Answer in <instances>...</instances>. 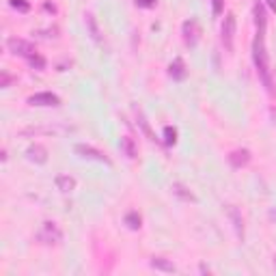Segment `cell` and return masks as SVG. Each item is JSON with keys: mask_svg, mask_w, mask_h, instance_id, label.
I'll return each mask as SVG.
<instances>
[{"mask_svg": "<svg viewBox=\"0 0 276 276\" xmlns=\"http://www.w3.org/2000/svg\"><path fill=\"white\" fill-rule=\"evenodd\" d=\"M252 60H254V67H257V74H259L261 82H264L266 91L274 93V82H272V74H270V63H268L264 34H257L254 41H252Z\"/></svg>", "mask_w": 276, "mask_h": 276, "instance_id": "obj_1", "label": "cell"}, {"mask_svg": "<svg viewBox=\"0 0 276 276\" xmlns=\"http://www.w3.org/2000/svg\"><path fill=\"white\" fill-rule=\"evenodd\" d=\"M236 28H238V20L236 13H226L222 28H220V39H222V46L226 52H233V44H236Z\"/></svg>", "mask_w": 276, "mask_h": 276, "instance_id": "obj_2", "label": "cell"}, {"mask_svg": "<svg viewBox=\"0 0 276 276\" xmlns=\"http://www.w3.org/2000/svg\"><path fill=\"white\" fill-rule=\"evenodd\" d=\"M37 240L41 242V244H48V246L60 244V242H63V231L58 229L56 222H50V220H46V222L41 224L39 233H37Z\"/></svg>", "mask_w": 276, "mask_h": 276, "instance_id": "obj_3", "label": "cell"}, {"mask_svg": "<svg viewBox=\"0 0 276 276\" xmlns=\"http://www.w3.org/2000/svg\"><path fill=\"white\" fill-rule=\"evenodd\" d=\"M72 130H74V128H69V126H34V128H24V130H20V136H41V134L58 136V134L72 132Z\"/></svg>", "mask_w": 276, "mask_h": 276, "instance_id": "obj_4", "label": "cell"}, {"mask_svg": "<svg viewBox=\"0 0 276 276\" xmlns=\"http://www.w3.org/2000/svg\"><path fill=\"white\" fill-rule=\"evenodd\" d=\"M74 151L78 154L80 158H86V160H95V162H102V164H112V160L104 154V151H100V149H95L93 144H84V142H78L74 147Z\"/></svg>", "mask_w": 276, "mask_h": 276, "instance_id": "obj_5", "label": "cell"}, {"mask_svg": "<svg viewBox=\"0 0 276 276\" xmlns=\"http://www.w3.org/2000/svg\"><path fill=\"white\" fill-rule=\"evenodd\" d=\"M6 48H9L11 54H18V56H24V58H30L32 54H37V50H34V46L30 44V41L18 39V37L6 39Z\"/></svg>", "mask_w": 276, "mask_h": 276, "instance_id": "obj_6", "label": "cell"}, {"mask_svg": "<svg viewBox=\"0 0 276 276\" xmlns=\"http://www.w3.org/2000/svg\"><path fill=\"white\" fill-rule=\"evenodd\" d=\"M30 106H60V98L54 95L50 91H44V93H34L28 98Z\"/></svg>", "mask_w": 276, "mask_h": 276, "instance_id": "obj_7", "label": "cell"}, {"mask_svg": "<svg viewBox=\"0 0 276 276\" xmlns=\"http://www.w3.org/2000/svg\"><path fill=\"white\" fill-rule=\"evenodd\" d=\"M182 30H184V41H186V46L194 48L196 41H198V24H196V20H188V22H184Z\"/></svg>", "mask_w": 276, "mask_h": 276, "instance_id": "obj_8", "label": "cell"}, {"mask_svg": "<svg viewBox=\"0 0 276 276\" xmlns=\"http://www.w3.org/2000/svg\"><path fill=\"white\" fill-rule=\"evenodd\" d=\"M252 16H254V24H257V34H266V26H268V18H266V6L264 2H254L252 6Z\"/></svg>", "mask_w": 276, "mask_h": 276, "instance_id": "obj_9", "label": "cell"}, {"mask_svg": "<svg viewBox=\"0 0 276 276\" xmlns=\"http://www.w3.org/2000/svg\"><path fill=\"white\" fill-rule=\"evenodd\" d=\"M26 158L34 164H46L48 162V149L44 144H30V147L26 149Z\"/></svg>", "mask_w": 276, "mask_h": 276, "instance_id": "obj_10", "label": "cell"}, {"mask_svg": "<svg viewBox=\"0 0 276 276\" xmlns=\"http://www.w3.org/2000/svg\"><path fill=\"white\" fill-rule=\"evenodd\" d=\"M84 24H86V30H88V34H91V39H93V41H98V44H102L104 37H102L100 24H98V20H95V16H93L91 11L84 13Z\"/></svg>", "mask_w": 276, "mask_h": 276, "instance_id": "obj_11", "label": "cell"}, {"mask_svg": "<svg viewBox=\"0 0 276 276\" xmlns=\"http://www.w3.org/2000/svg\"><path fill=\"white\" fill-rule=\"evenodd\" d=\"M229 162H231L233 168L246 166V164L250 162V151H248V149H236V151H231V154H229Z\"/></svg>", "mask_w": 276, "mask_h": 276, "instance_id": "obj_12", "label": "cell"}, {"mask_svg": "<svg viewBox=\"0 0 276 276\" xmlns=\"http://www.w3.org/2000/svg\"><path fill=\"white\" fill-rule=\"evenodd\" d=\"M226 212H229V218H231V222L233 226H236V233H238V238L240 240H244V220H242V214L236 205H229L226 207Z\"/></svg>", "mask_w": 276, "mask_h": 276, "instance_id": "obj_13", "label": "cell"}, {"mask_svg": "<svg viewBox=\"0 0 276 276\" xmlns=\"http://www.w3.org/2000/svg\"><path fill=\"white\" fill-rule=\"evenodd\" d=\"M134 112H136V121H138V128L142 130V134L149 138L151 142H156L158 138H156V134H154V130H151V126H149V121H147V116L142 114V110L140 108H134Z\"/></svg>", "mask_w": 276, "mask_h": 276, "instance_id": "obj_14", "label": "cell"}, {"mask_svg": "<svg viewBox=\"0 0 276 276\" xmlns=\"http://www.w3.org/2000/svg\"><path fill=\"white\" fill-rule=\"evenodd\" d=\"M168 76L172 80H184L188 76V69H186V63L184 58H175L172 63L168 65Z\"/></svg>", "mask_w": 276, "mask_h": 276, "instance_id": "obj_15", "label": "cell"}, {"mask_svg": "<svg viewBox=\"0 0 276 276\" xmlns=\"http://www.w3.org/2000/svg\"><path fill=\"white\" fill-rule=\"evenodd\" d=\"M149 266L154 268V270H160V272H166V274H172V272H177V266L172 264V261L164 259V257H154V259L149 261Z\"/></svg>", "mask_w": 276, "mask_h": 276, "instance_id": "obj_16", "label": "cell"}, {"mask_svg": "<svg viewBox=\"0 0 276 276\" xmlns=\"http://www.w3.org/2000/svg\"><path fill=\"white\" fill-rule=\"evenodd\" d=\"M119 149L126 154V158H130V160H134V158L138 156V147H136V142H134L132 136H123L121 142H119Z\"/></svg>", "mask_w": 276, "mask_h": 276, "instance_id": "obj_17", "label": "cell"}, {"mask_svg": "<svg viewBox=\"0 0 276 276\" xmlns=\"http://www.w3.org/2000/svg\"><path fill=\"white\" fill-rule=\"evenodd\" d=\"M170 190H172V194L179 196L182 201H190V203H194V201H196V196L192 194V190L188 188V186H184V184H172V186H170Z\"/></svg>", "mask_w": 276, "mask_h": 276, "instance_id": "obj_18", "label": "cell"}, {"mask_svg": "<svg viewBox=\"0 0 276 276\" xmlns=\"http://www.w3.org/2000/svg\"><path fill=\"white\" fill-rule=\"evenodd\" d=\"M54 184H56V188L60 190V192H74L76 190V179L72 177V175H58L56 179H54Z\"/></svg>", "mask_w": 276, "mask_h": 276, "instance_id": "obj_19", "label": "cell"}, {"mask_svg": "<svg viewBox=\"0 0 276 276\" xmlns=\"http://www.w3.org/2000/svg\"><path fill=\"white\" fill-rule=\"evenodd\" d=\"M126 224H128L132 231H138V229H140V224H142L140 214H138V212H128V214H126Z\"/></svg>", "mask_w": 276, "mask_h": 276, "instance_id": "obj_20", "label": "cell"}, {"mask_svg": "<svg viewBox=\"0 0 276 276\" xmlns=\"http://www.w3.org/2000/svg\"><path fill=\"white\" fill-rule=\"evenodd\" d=\"M177 142V130L166 126L164 128V144H168V147H172V144Z\"/></svg>", "mask_w": 276, "mask_h": 276, "instance_id": "obj_21", "label": "cell"}, {"mask_svg": "<svg viewBox=\"0 0 276 276\" xmlns=\"http://www.w3.org/2000/svg\"><path fill=\"white\" fill-rule=\"evenodd\" d=\"M28 63H30V67H34V69H46V58L44 56H39V54H32V56L28 58Z\"/></svg>", "mask_w": 276, "mask_h": 276, "instance_id": "obj_22", "label": "cell"}, {"mask_svg": "<svg viewBox=\"0 0 276 276\" xmlns=\"http://www.w3.org/2000/svg\"><path fill=\"white\" fill-rule=\"evenodd\" d=\"M9 4L13 6V9H18V11H22V13H26L30 9V4L26 2V0H9Z\"/></svg>", "mask_w": 276, "mask_h": 276, "instance_id": "obj_23", "label": "cell"}, {"mask_svg": "<svg viewBox=\"0 0 276 276\" xmlns=\"http://www.w3.org/2000/svg\"><path fill=\"white\" fill-rule=\"evenodd\" d=\"M138 6H142V9H151V6L158 4V0H136Z\"/></svg>", "mask_w": 276, "mask_h": 276, "instance_id": "obj_24", "label": "cell"}, {"mask_svg": "<svg viewBox=\"0 0 276 276\" xmlns=\"http://www.w3.org/2000/svg\"><path fill=\"white\" fill-rule=\"evenodd\" d=\"M11 76L9 74H6V72H2V76H0V86H2V88H6V86H9L11 84Z\"/></svg>", "mask_w": 276, "mask_h": 276, "instance_id": "obj_25", "label": "cell"}, {"mask_svg": "<svg viewBox=\"0 0 276 276\" xmlns=\"http://www.w3.org/2000/svg\"><path fill=\"white\" fill-rule=\"evenodd\" d=\"M214 2V16H220L222 13V0H212Z\"/></svg>", "mask_w": 276, "mask_h": 276, "instance_id": "obj_26", "label": "cell"}, {"mask_svg": "<svg viewBox=\"0 0 276 276\" xmlns=\"http://www.w3.org/2000/svg\"><path fill=\"white\" fill-rule=\"evenodd\" d=\"M268 216H270V220H274V222H276V207H272V210H270V214H268Z\"/></svg>", "mask_w": 276, "mask_h": 276, "instance_id": "obj_27", "label": "cell"}, {"mask_svg": "<svg viewBox=\"0 0 276 276\" xmlns=\"http://www.w3.org/2000/svg\"><path fill=\"white\" fill-rule=\"evenodd\" d=\"M268 6H270L272 11H276V0H268Z\"/></svg>", "mask_w": 276, "mask_h": 276, "instance_id": "obj_28", "label": "cell"}, {"mask_svg": "<svg viewBox=\"0 0 276 276\" xmlns=\"http://www.w3.org/2000/svg\"><path fill=\"white\" fill-rule=\"evenodd\" d=\"M274 266H276V264H274Z\"/></svg>", "mask_w": 276, "mask_h": 276, "instance_id": "obj_29", "label": "cell"}]
</instances>
